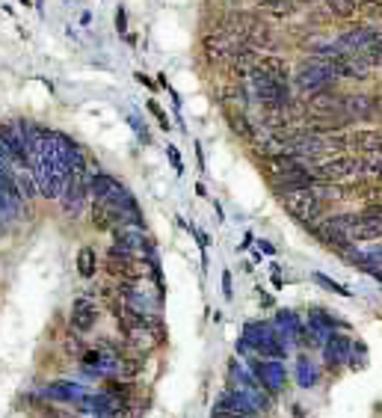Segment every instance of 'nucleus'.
Returning a JSON list of instances; mask_svg holds the SVG:
<instances>
[{"instance_id": "nucleus-1", "label": "nucleus", "mask_w": 382, "mask_h": 418, "mask_svg": "<svg viewBox=\"0 0 382 418\" xmlns=\"http://www.w3.org/2000/svg\"><path fill=\"white\" fill-rule=\"evenodd\" d=\"M338 83L335 71H332V63L323 60V56H308V60L296 68V75L291 80V86L300 95H317V92H326Z\"/></svg>"}, {"instance_id": "nucleus-2", "label": "nucleus", "mask_w": 382, "mask_h": 418, "mask_svg": "<svg viewBox=\"0 0 382 418\" xmlns=\"http://www.w3.org/2000/svg\"><path fill=\"white\" fill-rule=\"evenodd\" d=\"M246 362H249V374L255 377V383L273 400L285 392V383H288L285 362H279V359H261V356H246Z\"/></svg>"}, {"instance_id": "nucleus-3", "label": "nucleus", "mask_w": 382, "mask_h": 418, "mask_svg": "<svg viewBox=\"0 0 382 418\" xmlns=\"http://www.w3.org/2000/svg\"><path fill=\"white\" fill-rule=\"evenodd\" d=\"M281 208H285L293 220L305 223H320L323 220V202L317 199L314 190H296L281 196Z\"/></svg>"}, {"instance_id": "nucleus-4", "label": "nucleus", "mask_w": 382, "mask_h": 418, "mask_svg": "<svg viewBox=\"0 0 382 418\" xmlns=\"http://www.w3.org/2000/svg\"><path fill=\"white\" fill-rule=\"evenodd\" d=\"M311 172L326 181V184H344V181H352L359 176V154H335V157H326V161H320L317 166H311Z\"/></svg>"}, {"instance_id": "nucleus-5", "label": "nucleus", "mask_w": 382, "mask_h": 418, "mask_svg": "<svg viewBox=\"0 0 382 418\" xmlns=\"http://www.w3.org/2000/svg\"><path fill=\"white\" fill-rule=\"evenodd\" d=\"M376 113H379V101L371 98V95H344L341 98V119L347 125H359V122H371L376 119Z\"/></svg>"}, {"instance_id": "nucleus-6", "label": "nucleus", "mask_w": 382, "mask_h": 418, "mask_svg": "<svg viewBox=\"0 0 382 418\" xmlns=\"http://www.w3.org/2000/svg\"><path fill=\"white\" fill-rule=\"evenodd\" d=\"M101 321V309L92 297H75L72 309H68V324H72L75 333H92Z\"/></svg>"}, {"instance_id": "nucleus-7", "label": "nucleus", "mask_w": 382, "mask_h": 418, "mask_svg": "<svg viewBox=\"0 0 382 418\" xmlns=\"http://www.w3.org/2000/svg\"><path fill=\"white\" fill-rule=\"evenodd\" d=\"M320 350H323V365H326L329 371H338V368L347 365V359L352 353V338L344 336V333H329L326 338H323Z\"/></svg>"}, {"instance_id": "nucleus-8", "label": "nucleus", "mask_w": 382, "mask_h": 418, "mask_svg": "<svg viewBox=\"0 0 382 418\" xmlns=\"http://www.w3.org/2000/svg\"><path fill=\"white\" fill-rule=\"evenodd\" d=\"M104 267H107V273L116 282H139V262L134 255H127V252H119L116 247H110V252H107V262H104Z\"/></svg>"}, {"instance_id": "nucleus-9", "label": "nucleus", "mask_w": 382, "mask_h": 418, "mask_svg": "<svg viewBox=\"0 0 382 418\" xmlns=\"http://www.w3.org/2000/svg\"><path fill=\"white\" fill-rule=\"evenodd\" d=\"M329 63H332V71H335L338 80H367L374 71L371 63H367L362 54H341Z\"/></svg>"}, {"instance_id": "nucleus-10", "label": "nucleus", "mask_w": 382, "mask_h": 418, "mask_svg": "<svg viewBox=\"0 0 382 418\" xmlns=\"http://www.w3.org/2000/svg\"><path fill=\"white\" fill-rule=\"evenodd\" d=\"M237 45H246V42H240V39H234V36H229V33H222V30H214L210 36H205V42H202V48H205V54H208V60L210 63H225L229 66V60H231V54L237 51Z\"/></svg>"}, {"instance_id": "nucleus-11", "label": "nucleus", "mask_w": 382, "mask_h": 418, "mask_svg": "<svg viewBox=\"0 0 382 418\" xmlns=\"http://www.w3.org/2000/svg\"><path fill=\"white\" fill-rule=\"evenodd\" d=\"M317 184H320V178L311 169H296V172H281V176H273V190L279 196L296 193V190H314Z\"/></svg>"}, {"instance_id": "nucleus-12", "label": "nucleus", "mask_w": 382, "mask_h": 418, "mask_svg": "<svg viewBox=\"0 0 382 418\" xmlns=\"http://www.w3.org/2000/svg\"><path fill=\"white\" fill-rule=\"evenodd\" d=\"M279 336V329L270 324V321H249V324H243V338L246 341V348L252 350V353H258L267 341H273Z\"/></svg>"}, {"instance_id": "nucleus-13", "label": "nucleus", "mask_w": 382, "mask_h": 418, "mask_svg": "<svg viewBox=\"0 0 382 418\" xmlns=\"http://www.w3.org/2000/svg\"><path fill=\"white\" fill-rule=\"evenodd\" d=\"M42 398H48V400H63V403H77L80 398H87V386L75 383V380H53V383L45 386Z\"/></svg>"}, {"instance_id": "nucleus-14", "label": "nucleus", "mask_w": 382, "mask_h": 418, "mask_svg": "<svg viewBox=\"0 0 382 418\" xmlns=\"http://www.w3.org/2000/svg\"><path fill=\"white\" fill-rule=\"evenodd\" d=\"M273 326L279 329V336L285 338V344H296V341H300V336H303V329H305V321L293 309H279Z\"/></svg>"}, {"instance_id": "nucleus-15", "label": "nucleus", "mask_w": 382, "mask_h": 418, "mask_svg": "<svg viewBox=\"0 0 382 418\" xmlns=\"http://www.w3.org/2000/svg\"><path fill=\"white\" fill-rule=\"evenodd\" d=\"M376 30H371V27H352V30L341 33L335 42L338 48H341V54H364V48L374 42Z\"/></svg>"}, {"instance_id": "nucleus-16", "label": "nucleus", "mask_w": 382, "mask_h": 418, "mask_svg": "<svg viewBox=\"0 0 382 418\" xmlns=\"http://www.w3.org/2000/svg\"><path fill=\"white\" fill-rule=\"evenodd\" d=\"M89 220H92L95 232H113V228L122 226L119 214L113 211L107 202H101V199H92V202H89Z\"/></svg>"}, {"instance_id": "nucleus-17", "label": "nucleus", "mask_w": 382, "mask_h": 418, "mask_svg": "<svg viewBox=\"0 0 382 418\" xmlns=\"http://www.w3.org/2000/svg\"><path fill=\"white\" fill-rule=\"evenodd\" d=\"M225 122H229V128H231L240 140H249V142H252L255 131H258V128L249 122L246 110H237V107H225Z\"/></svg>"}, {"instance_id": "nucleus-18", "label": "nucleus", "mask_w": 382, "mask_h": 418, "mask_svg": "<svg viewBox=\"0 0 382 418\" xmlns=\"http://www.w3.org/2000/svg\"><path fill=\"white\" fill-rule=\"evenodd\" d=\"M323 226H329L332 232H338V235H347V238H352V232L359 228V214L356 211H347V214H329V217H323L320 220Z\"/></svg>"}, {"instance_id": "nucleus-19", "label": "nucleus", "mask_w": 382, "mask_h": 418, "mask_svg": "<svg viewBox=\"0 0 382 418\" xmlns=\"http://www.w3.org/2000/svg\"><path fill=\"white\" fill-rule=\"evenodd\" d=\"M143 368H146V359L139 356V353L127 350L125 356H119V362H116V377L119 380H134V377L143 374Z\"/></svg>"}, {"instance_id": "nucleus-20", "label": "nucleus", "mask_w": 382, "mask_h": 418, "mask_svg": "<svg viewBox=\"0 0 382 418\" xmlns=\"http://www.w3.org/2000/svg\"><path fill=\"white\" fill-rule=\"evenodd\" d=\"M350 149L367 154V152H382V131H356L350 137Z\"/></svg>"}, {"instance_id": "nucleus-21", "label": "nucleus", "mask_w": 382, "mask_h": 418, "mask_svg": "<svg viewBox=\"0 0 382 418\" xmlns=\"http://www.w3.org/2000/svg\"><path fill=\"white\" fill-rule=\"evenodd\" d=\"M296 383H300V388H314L320 383V368L308 356L296 359Z\"/></svg>"}, {"instance_id": "nucleus-22", "label": "nucleus", "mask_w": 382, "mask_h": 418, "mask_svg": "<svg viewBox=\"0 0 382 418\" xmlns=\"http://www.w3.org/2000/svg\"><path fill=\"white\" fill-rule=\"evenodd\" d=\"M359 176H364L367 181H382V152L359 154Z\"/></svg>"}, {"instance_id": "nucleus-23", "label": "nucleus", "mask_w": 382, "mask_h": 418, "mask_svg": "<svg viewBox=\"0 0 382 418\" xmlns=\"http://www.w3.org/2000/svg\"><path fill=\"white\" fill-rule=\"evenodd\" d=\"M229 380H231V386L243 388V392H255V388H261L258 383H255L252 374H249V368H243L237 359H229Z\"/></svg>"}, {"instance_id": "nucleus-24", "label": "nucleus", "mask_w": 382, "mask_h": 418, "mask_svg": "<svg viewBox=\"0 0 382 418\" xmlns=\"http://www.w3.org/2000/svg\"><path fill=\"white\" fill-rule=\"evenodd\" d=\"M323 6H326L329 18H338V21H347V18L359 16V4H356V0H323Z\"/></svg>"}, {"instance_id": "nucleus-25", "label": "nucleus", "mask_w": 382, "mask_h": 418, "mask_svg": "<svg viewBox=\"0 0 382 418\" xmlns=\"http://www.w3.org/2000/svg\"><path fill=\"white\" fill-rule=\"evenodd\" d=\"M77 273L83 279H95V273H98V252H95V247H80L77 250Z\"/></svg>"}, {"instance_id": "nucleus-26", "label": "nucleus", "mask_w": 382, "mask_h": 418, "mask_svg": "<svg viewBox=\"0 0 382 418\" xmlns=\"http://www.w3.org/2000/svg\"><path fill=\"white\" fill-rule=\"evenodd\" d=\"M356 240H371V243L382 240V217H379V220H364V223H359V228L352 232V243H356Z\"/></svg>"}, {"instance_id": "nucleus-27", "label": "nucleus", "mask_w": 382, "mask_h": 418, "mask_svg": "<svg viewBox=\"0 0 382 418\" xmlns=\"http://www.w3.org/2000/svg\"><path fill=\"white\" fill-rule=\"evenodd\" d=\"M293 0H258V12H270L276 18H288L293 12Z\"/></svg>"}, {"instance_id": "nucleus-28", "label": "nucleus", "mask_w": 382, "mask_h": 418, "mask_svg": "<svg viewBox=\"0 0 382 418\" xmlns=\"http://www.w3.org/2000/svg\"><path fill=\"white\" fill-rule=\"evenodd\" d=\"M362 56H364L367 63H371V68H376V66L382 68V33H379V30H376V36H374L371 45L364 48V54H362Z\"/></svg>"}, {"instance_id": "nucleus-29", "label": "nucleus", "mask_w": 382, "mask_h": 418, "mask_svg": "<svg viewBox=\"0 0 382 418\" xmlns=\"http://www.w3.org/2000/svg\"><path fill=\"white\" fill-rule=\"evenodd\" d=\"M347 365L352 371H362L367 365V348H364V341H352V353L347 359Z\"/></svg>"}, {"instance_id": "nucleus-30", "label": "nucleus", "mask_w": 382, "mask_h": 418, "mask_svg": "<svg viewBox=\"0 0 382 418\" xmlns=\"http://www.w3.org/2000/svg\"><path fill=\"white\" fill-rule=\"evenodd\" d=\"M311 279H314L320 288H326V291H332V294H338V297H350V291L344 285H338L335 279H329V276H323V273H311Z\"/></svg>"}, {"instance_id": "nucleus-31", "label": "nucleus", "mask_w": 382, "mask_h": 418, "mask_svg": "<svg viewBox=\"0 0 382 418\" xmlns=\"http://www.w3.org/2000/svg\"><path fill=\"white\" fill-rule=\"evenodd\" d=\"M359 12H362L364 18L382 21V0H362V4H359Z\"/></svg>"}, {"instance_id": "nucleus-32", "label": "nucleus", "mask_w": 382, "mask_h": 418, "mask_svg": "<svg viewBox=\"0 0 382 418\" xmlns=\"http://www.w3.org/2000/svg\"><path fill=\"white\" fill-rule=\"evenodd\" d=\"M146 107H148V113H151V116L160 122V128H163V131H169V128H172V125H169V116H166V110H163V107H160V104H158V101H154V98L148 101Z\"/></svg>"}, {"instance_id": "nucleus-33", "label": "nucleus", "mask_w": 382, "mask_h": 418, "mask_svg": "<svg viewBox=\"0 0 382 418\" xmlns=\"http://www.w3.org/2000/svg\"><path fill=\"white\" fill-rule=\"evenodd\" d=\"M359 214V220L364 223V220H379L382 217V202H371V205H364L362 211H356Z\"/></svg>"}, {"instance_id": "nucleus-34", "label": "nucleus", "mask_w": 382, "mask_h": 418, "mask_svg": "<svg viewBox=\"0 0 382 418\" xmlns=\"http://www.w3.org/2000/svg\"><path fill=\"white\" fill-rule=\"evenodd\" d=\"M364 255H367V262H371L374 267H382V240L371 243V247L364 250Z\"/></svg>"}, {"instance_id": "nucleus-35", "label": "nucleus", "mask_w": 382, "mask_h": 418, "mask_svg": "<svg viewBox=\"0 0 382 418\" xmlns=\"http://www.w3.org/2000/svg\"><path fill=\"white\" fill-rule=\"evenodd\" d=\"M15 181H18V190H21L27 199L36 196V181H33V176H21V178H15Z\"/></svg>"}, {"instance_id": "nucleus-36", "label": "nucleus", "mask_w": 382, "mask_h": 418, "mask_svg": "<svg viewBox=\"0 0 382 418\" xmlns=\"http://www.w3.org/2000/svg\"><path fill=\"white\" fill-rule=\"evenodd\" d=\"M222 294H225V300H234V285H231V270H222Z\"/></svg>"}, {"instance_id": "nucleus-37", "label": "nucleus", "mask_w": 382, "mask_h": 418, "mask_svg": "<svg viewBox=\"0 0 382 418\" xmlns=\"http://www.w3.org/2000/svg\"><path fill=\"white\" fill-rule=\"evenodd\" d=\"M169 164L175 166L178 176H184V164H181V154H178V149H175V146H169Z\"/></svg>"}, {"instance_id": "nucleus-38", "label": "nucleus", "mask_w": 382, "mask_h": 418, "mask_svg": "<svg viewBox=\"0 0 382 418\" xmlns=\"http://www.w3.org/2000/svg\"><path fill=\"white\" fill-rule=\"evenodd\" d=\"M116 27H119V33H122V36L127 33V16H125V9L116 12Z\"/></svg>"}, {"instance_id": "nucleus-39", "label": "nucleus", "mask_w": 382, "mask_h": 418, "mask_svg": "<svg viewBox=\"0 0 382 418\" xmlns=\"http://www.w3.org/2000/svg\"><path fill=\"white\" fill-rule=\"evenodd\" d=\"M258 252L261 255H276V247H273L270 240H258Z\"/></svg>"}, {"instance_id": "nucleus-40", "label": "nucleus", "mask_w": 382, "mask_h": 418, "mask_svg": "<svg viewBox=\"0 0 382 418\" xmlns=\"http://www.w3.org/2000/svg\"><path fill=\"white\" fill-rule=\"evenodd\" d=\"M136 83H143V86H146V90H151V92H154V90H158V83H154L151 78H146V75H143V71H139V75H136Z\"/></svg>"}, {"instance_id": "nucleus-41", "label": "nucleus", "mask_w": 382, "mask_h": 418, "mask_svg": "<svg viewBox=\"0 0 382 418\" xmlns=\"http://www.w3.org/2000/svg\"><path fill=\"white\" fill-rule=\"evenodd\" d=\"M234 353H237V356H249L252 350L246 348V341H243V338H237V344H234Z\"/></svg>"}, {"instance_id": "nucleus-42", "label": "nucleus", "mask_w": 382, "mask_h": 418, "mask_svg": "<svg viewBox=\"0 0 382 418\" xmlns=\"http://www.w3.org/2000/svg\"><path fill=\"white\" fill-rule=\"evenodd\" d=\"M258 297H261V302H264V306H273V297L267 294V291H261V288H258Z\"/></svg>"}, {"instance_id": "nucleus-43", "label": "nucleus", "mask_w": 382, "mask_h": 418, "mask_svg": "<svg viewBox=\"0 0 382 418\" xmlns=\"http://www.w3.org/2000/svg\"><path fill=\"white\" fill-rule=\"evenodd\" d=\"M300 4H311V0H300Z\"/></svg>"}, {"instance_id": "nucleus-44", "label": "nucleus", "mask_w": 382, "mask_h": 418, "mask_svg": "<svg viewBox=\"0 0 382 418\" xmlns=\"http://www.w3.org/2000/svg\"><path fill=\"white\" fill-rule=\"evenodd\" d=\"M68 418H77V415H68Z\"/></svg>"}]
</instances>
